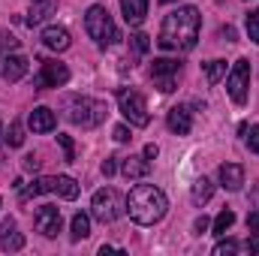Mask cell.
<instances>
[{
    "label": "cell",
    "mask_w": 259,
    "mask_h": 256,
    "mask_svg": "<svg viewBox=\"0 0 259 256\" xmlns=\"http://www.w3.org/2000/svg\"><path fill=\"white\" fill-rule=\"evenodd\" d=\"M220 36H223L226 42H235V30H232V27H223V30H220Z\"/></svg>",
    "instance_id": "37"
},
{
    "label": "cell",
    "mask_w": 259,
    "mask_h": 256,
    "mask_svg": "<svg viewBox=\"0 0 259 256\" xmlns=\"http://www.w3.org/2000/svg\"><path fill=\"white\" fill-rule=\"evenodd\" d=\"M169 211V199L166 193L154 184H136L127 196V214L130 220H136L139 226H154L166 217Z\"/></svg>",
    "instance_id": "2"
},
{
    "label": "cell",
    "mask_w": 259,
    "mask_h": 256,
    "mask_svg": "<svg viewBox=\"0 0 259 256\" xmlns=\"http://www.w3.org/2000/svg\"><path fill=\"white\" fill-rule=\"evenodd\" d=\"M232 223H235V214H232L229 208H223V211L217 214V220H214V226H211V229H214V235H220V238H223V235H226V229H229Z\"/></svg>",
    "instance_id": "26"
},
{
    "label": "cell",
    "mask_w": 259,
    "mask_h": 256,
    "mask_svg": "<svg viewBox=\"0 0 259 256\" xmlns=\"http://www.w3.org/2000/svg\"><path fill=\"white\" fill-rule=\"evenodd\" d=\"M27 58L24 55H18V52H9L6 58H3V64H0V78H6V81H21L24 75H27Z\"/></svg>",
    "instance_id": "12"
},
{
    "label": "cell",
    "mask_w": 259,
    "mask_h": 256,
    "mask_svg": "<svg viewBox=\"0 0 259 256\" xmlns=\"http://www.w3.org/2000/svg\"><path fill=\"white\" fill-rule=\"evenodd\" d=\"M199 39V9L196 6H178L163 18L157 46L163 52H190Z\"/></svg>",
    "instance_id": "1"
},
{
    "label": "cell",
    "mask_w": 259,
    "mask_h": 256,
    "mask_svg": "<svg viewBox=\"0 0 259 256\" xmlns=\"http://www.w3.org/2000/svg\"><path fill=\"white\" fill-rule=\"evenodd\" d=\"M0 247L9 250V253H15V250L24 247V235L18 232V226H15L12 217H6V220L0 223Z\"/></svg>",
    "instance_id": "15"
},
{
    "label": "cell",
    "mask_w": 259,
    "mask_h": 256,
    "mask_svg": "<svg viewBox=\"0 0 259 256\" xmlns=\"http://www.w3.org/2000/svg\"><path fill=\"white\" fill-rule=\"evenodd\" d=\"M178 75H181V61L178 58H154L151 81L160 94H172L178 88Z\"/></svg>",
    "instance_id": "8"
},
{
    "label": "cell",
    "mask_w": 259,
    "mask_h": 256,
    "mask_svg": "<svg viewBox=\"0 0 259 256\" xmlns=\"http://www.w3.org/2000/svg\"><path fill=\"white\" fill-rule=\"evenodd\" d=\"M33 223H36V232H42L46 238H58L61 232V208L58 205H39L36 214H33Z\"/></svg>",
    "instance_id": "11"
},
{
    "label": "cell",
    "mask_w": 259,
    "mask_h": 256,
    "mask_svg": "<svg viewBox=\"0 0 259 256\" xmlns=\"http://www.w3.org/2000/svg\"><path fill=\"white\" fill-rule=\"evenodd\" d=\"M27 124H30V130H33V133H52V130L58 127V115H55L49 106H36V109L30 112Z\"/></svg>",
    "instance_id": "17"
},
{
    "label": "cell",
    "mask_w": 259,
    "mask_h": 256,
    "mask_svg": "<svg viewBox=\"0 0 259 256\" xmlns=\"http://www.w3.org/2000/svg\"><path fill=\"white\" fill-rule=\"evenodd\" d=\"M202 69H205L208 84H217L220 78H226V61H208V64H202Z\"/></svg>",
    "instance_id": "23"
},
{
    "label": "cell",
    "mask_w": 259,
    "mask_h": 256,
    "mask_svg": "<svg viewBox=\"0 0 259 256\" xmlns=\"http://www.w3.org/2000/svg\"><path fill=\"white\" fill-rule=\"evenodd\" d=\"M238 250H241V244L229 238V241H220V244L214 247V256H232V253H238Z\"/></svg>",
    "instance_id": "29"
},
{
    "label": "cell",
    "mask_w": 259,
    "mask_h": 256,
    "mask_svg": "<svg viewBox=\"0 0 259 256\" xmlns=\"http://www.w3.org/2000/svg\"><path fill=\"white\" fill-rule=\"evenodd\" d=\"M78 181L75 178H69V175H55V178H33L27 187H21L18 196H21V202H27V199H33V196H42V193H58L61 199H75L78 196Z\"/></svg>",
    "instance_id": "5"
},
{
    "label": "cell",
    "mask_w": 259,
    "mask_h": 256,
    "mask_svg": "<svg viewBox=\"0 0 259 256\" xmlns=\"http://www.w3.org/2000/svg\"><path fill=\"white\" fill-rule=\"evenodd\" d=\"M112 136H115V142H130V127L127 124H118L112 130Z\"/></svg>",
    "instance_id": "35"
},
{
    "label": "cell",
    "mask_w": 259,
    "mask_h": 256,
    "mask_svg": "<svg viewBox=\"0 0 259 256\" xmlns=\"http://www.w3.org/2000/svg\"><path fill=\"white\" fill-rule=\"evenodd\" d=\"M217 178H220V187L229 193L241 190V184H244V166H238V163H223L220 169H217Z\"/></svg>",
    "instance_id": "14"
},
{
    "label": "cell",
    "mask_w": 259,
    "mask_h": 256,
    "mask_svg": "<svg viewBox=\"0 0 259 256\" xmlns=\"http://www.w3.org/2000/svg\"><path fill=\"white\" fill-rule=\"evenodd\" d=\"M69 229H72V241H81V238H88V235H91V217L78 211V214L72 217Z\"/></svg>",
    "instance_id": "22"
},
{
    "label": "cell",
    "mask_w": 259,
    "mask_h": 256,
    "mask_svg": "<svg viewBox=\"0 0 259 256\" xmlns=\"http://www.w3.org/2000/svg\"><path fill=\"white\" fill-rule=\"evenodd\" d=\"M160 3H178V0H160Z\"/></svg>",
    "instance_id": "41"
},
{
    "label": "cell",
    "mask_w": 259,
    "mask_h": 256,
    "mask_svg": "<svg viewBox=\"0 0 259 256\" xmlns=\"http://www.w3.org/2000/svg\"><path fill=\"white\" fill-rule=\"evenodd\" d=\"M64 112H66V121H69V124H75V127H81V130L100 127V124L106 121V115H109V109H106V103H103V100L78 97V94L66 100Z\"/></svg>",
    "instance_id": "3"
},
{
    "label": "cell",
    "mask_w": 259,
    "mask_h": 256,
    "mask_svg": "<svg viewBox=\"0 0 259 256\" xmlns=\"http://www.w3.org/2000/svg\"><path fill=\"white\" fill-rule=\"evenodd\" d=\"M247 88H250V61L241 58L226 72V94L235 106H244L247 103Z\"/></svg>",
    "instance_id": "9"
},
{
    "label": "cell",
    "mask_w": 259,
    "mask_h": 256,
    "mask_svg": "<svg viewBox=\"0 0 259 256\" xmlns=\"http://www.w3.org/2000/svg\"><path fill=\"white\" fill-rule=\"evenodd\" d=\"M69 30L61 27V24H49L46 30H42V46L46 49H52V52H66L69 49Z\"/></svg>",
    "instance_id": "16"
},
{
    "label": "cell",
    "mask_w": 259,
    "mask_h": 256,
    "mask_svg": "<svg viewBox=\"0 0 259 256\" xmlns=\"http://www.w3.org/2000/svg\"><path fill=\"white\" fill-rule=\"evenodd\" d=\"M247 226H250V229H256V232H259V214H250V217H247Z\"/></svg>",
    "instance_id": "39"
},
{
    "label": "cell",
    "mask_w": 259,
    "mask_h": 256,
    "mask_svg": "<svg viewBox=\"0 0 259 256\" xmlns=\"http://www.w3.org/2000/svg\"><path fill=\"white\" fill-rule=\"evenodd\" d=\"M208 229H211V220H208L205 214H202V217H196V223H193V232H196V235H202V232H208Z\"/></svg>",
    "instance_id": "34"
},
{
    "label": "cell",
    "mask_w": 259,
    "mask_h": 256,
    "mask_svg": "<svg viewBox=\"0 0 259 256\" xmlns=\"http://www.w3.org/2000/svg\"><path fill=\"white\" fill-rule=\"evenodd\" d=\"M84 30H88V36L97 42V49H109V46H115V42L121 39V33H118V27H115V21H112L109 9L100 6V3H94V6L84 12Z\"/></svg>",
    "instance_id": "4"
},
{
    "label": "cell",
    "mask_w": 259,
    "mask_h": 256,
    "mask_svg": "<svg viewBox=\"0 0 259 256\" xmlns=\"http://www.w3.org/2000/svg\"><path fill=\"white\" fill-rule=\"evenodd\" d=\"M3 136H6V127H3V121H0V142H3Z\"/></svg>",
    "instance_id": "40"
},
{
    "label": "cell",
    "mask_w": 259,
    "mask_h": 256,
    "mask_svg": "<svg viewBox=\"0 0 259 256\" xmlns=\"http://www.w3.org/2000/svg\"><path fill=\"white\" fill-rule=\"evenodd\" d=\"M3 142H6L9 148H21V145H24V124H21V121H12V124L6 127Z\"/></svg>",
    "instance_id": "25"
},
{
    "label": "cell",
    "mask_w": 259,
    "mask_h": 256,
    "mask_svg": "<svg viewBox=\"0 0 259 256\" xmlns=\"http://www.w3.org/2000/svg\"><path fill=\"white\" fill-rule=\"evenodd\" d=\"M58 145L64 148V160L66 163H75V145H72V139L64 136V133H58Z\"/></svg>",
    "instance_id": "27"
},
{
    "label": "cell",
    "mask_w": 259,
    "mask_h": 256,
    "mask_svg": "<svg viewBox=\"0 0 259 256\" xmlns=\"http://www.w3.org/2000/svg\"><path fill=\"white\" fill-rule=\"evenodd\" d=\"M211 196H214V184H211L205 175H202V178H196V181H193V190H190V199H193V205H199V208H202V205H205Z\"/></svg>",
    "instance_id": "21"
},
{
    "label": "cell",
    "mask_w": 259,
    "mask_h": 256,
    "mask_svg": "<svg viewBox=\"0 0 259 256\" xmlns=\"http://www.w3.org/2000/svg\"><path fill=\"white\" fill-rule=\"evenodd\" d=\"M121 172H124V178H130V181H139V178H145L151 172V163H148L145 154L142 157H127V160H121Z\"/></svg>",
    "instance_id": "20"
},
{
    "label": "cell",
    "mask_w": 259,
    "mask_h": 256,
    "mask_svg": "<svg viewBox=\"0 0 259 256\" xmlns=\"http://www.w3.org/2000/svg\"><path fill=\"white\" fill-rule=\"evenodd\" d=\"M9 52H18V39H15V36L0 33V64H3V58H6Z\"/></svg>",
    "instance_id": "28"
},
{
    "label": "cell",
    "mask_w": 259,
    "mask_h": 256,
    "mask_svg": "<svg viewBox=\"0 0 259 256\" xmlns=\"http://www.w3.org/2000/svg\"><path fill=\"white\" fill-rule=\"evenodd\" d=\"M118 109H121V115H124V121H127L130 127H148V124H151L148 103H145V97H142L139 91H133V88H121V91H118Z\"/></svg>",
    "instance_id": "7"
},
{
    "label": "cell",
    "mask_w": 259,
    "mask_h": 256,
    "mask_svg": "<svg viewBox=\"0 0 259 256\" xmlns=\"http://www.w3.org/2000/svg\"><path fill=\"white\" fill-rule=\"evenodd\" d=\"M148 49H151V36H148V33L139 30V33L130 36V52H133V58H145Z\"/></svg>",
    "instance_id": "24"
},
{
    "label": "cell",
    "mask_w": 259,
    "mask_h": 256,
    "mask_svg": "<svg viewBox=\"0 0 259 256\" xmlns=\"http://www.w3.org/2000/svg\"><path fill=\"white\" fill-rule=\"evenodd\" d=\"M247 36H250V42H259V9L247 15Z\"/></svg>",
    "instance_id": "30"
},
{
    "label": "cell",
    "mask_w": 259,
    "mask_h": 256,
    "mask_svg": "<svg viewBox=\"0 0 259 256\" xmlns=\"http://www.w3.org/2000/svg\"><path fill=\"white\" fill-rule=\"evenodd\" d=\"M69 81V69L61 61H42L39 66V75H36V91H46V88H64Z\"/></svg>",
    "instance_id": "10"
},
{
    "label": "cell",
    "mask_w": 259,
    "mask_h": 256,
    "mask_svg": "<svg viewBox=\"0 0 259 256\" xmlns=\"http://www.w3.org/2000/svg\"><path fill=\"white\" fill-rule=\"evenodd\" d=\"M121 12L130 27H139L148 15V0H121Z\"/></svg>",
    "instance_id": "19"
},
{
    "label": "cell",
    "mask_w": 259,
    "mask_h": 256,
    "mask_svg": "<svg viewBox=\"0 0 259 256\" xmlns=\"http://www.w3.org/2000/svg\"><path fill=\"white\" fill-rule=\"evenodd\" d=\"M247 250H250V253H259V232L247 238Z\"/></svg>",
    "instance_id": "36"
},
{
    "label": "cell",
    "mask_w": 259,
    "mask_h": 256,
    "mask_svg": "<svg viewBox=\"0 0 259 256\" xmlns=\"http://www.w3.org/2000/svg\"><path fill=\"white\" fill-rule=\"evenodd\" d=\"M21 169H24V172H36V169H39V157H36V154H27V157L21 160Z\"/></svg>",
    "instance_id": "33"
},
{
    "label": "cell",
    "mask_w": 259,
    "mask_h": 256,
    "mask_svg": "<svg viewBox=\"0 0 259 256\" xmlns=\"http://www.w3.org/2000/svg\"><path fill=\"white\" fill-rule=\"evenodd\" d=\"M55 9H58V0H30V12H27L24 24H27V27H36V24H42Z\"/></svg>",
    "instance_id": "18"
},
{
    "label": "cell",
    "mask_w": 259,
    "mask_h": 256,
    "mask_svg": "<svg viewBox=\"0 0 259 256\" xmlns=\"http://www.w3.org/2000/svg\"><path fill=\"white\" fill-rule=\"evenodd\" d=\"M244 139H247V148H250L253 154H259V124H253V127H247V133H244Z\"/></svg>",
    "instance_id": "31"
},
{
    "label": "cell",
    "mask_w": 259,
    "mask_h": 256,
    "mask_svg": "<svg viewBox=\"0 0 259 256\" xmlns=\"http://www.w3.org/2000/svg\"><path fill=\"white\" fill-rule=\"evenodd\" d=\"M100 169H103V175H106V178H112V175L118 172V157H106Z\"/></svg>",
    "instance_id": "32"
},
{
    "label": "cell",
    "mask_w": 259,
    "mask_h": 256,
    "mask_svg": "<svg viewBox=\"0 0 259 256\" xmlns=\"http://www.w3.org/2000/svg\"><path fill=\"white\" fill-rule=\"evenodd\" d=\"M157 154H160V148H157V145H145V157H148V160H154Z\"/></svg>",
    "instance_id": "38"
},
{
    "label": "cell",
    "mask_w": 259,
    "mask_h": 256,
    "mask_svg": "<svg viewBox=\"0 0 259 256\" xmlns=\"http://www.w3.org/2000/svg\"><path fill=\"white\" fill-rule=\"evenodd\" d=\"M166 127L172 130L175 136H187V133L193 130V112H190L187 106H175V109H169V115H166Z\"/></svg>",
    "instance_id": "13"
},
{
    "label": "cell",
    "mask_w": 259,
    "mask_h": 256,
    "mask_svg": "<svg viewBox=\"0 0 259 256\" xmlns=\"http://www.w3.org/2000/svg\"><path fill=\"white\" fill-rule=\"evenodd\" d=\"M124 211H127V199L115 187H103V190L94 193V199H91V217L100 220V223H115Z\"/></svg>",
    "instance_id": "6"
}]
</instances>
